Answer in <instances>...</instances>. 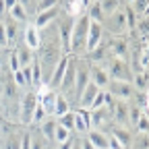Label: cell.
<instances>
[{"label": "cell", "instance_id": "6da1fadb", "mask_svg": "<svg viewBox=\"0 0 149 149\" xmlns=\"http://www.w3.org/2000/svg\"><path fill=\"white\" fill-rule=\"evenodd\" d=\"M89 17L81 15L74 19V25H72V33H70V56H77V54H85V44H87V31H89Z\"/></svg>", "mask_w": 149, "mask_h": 149}, {"label": "cell", "instance_id": "7a4b0ae2", "mask_svg": "<svg viewBox=\"0 0 149 149\" xmlns=\"http://www.w3.org/2000/svg\"><path fill=\"white\" fill-rule=\"evenodd\" d=\"M37 110V95L35 91L29 89L21 95V104H19V122L23 126H29L31 120H33V114Z\"/></svg>", "mask_w": 149, "mask_h": 149}, {"label": "cell", "instance_id": "3957f363", "mask_svg": "<svg viewBox=\"0 0 149 149\" xmlns=\"http://www.w3.org/2000/svg\"><path fill=\"white\" fill-rule=\"evenodd\" d=\"M108 68V74H110V81H124V83H130V77H133V72H130V66L126 60L122 58H114L110 62Z\"/></svg>", "mask_w": 149, "mask_h": 149}, {"label": "cell", "instance_id": "277c9868", "mask_svg": "<svg viewBox=\"0 0 149 149\" xmlns=\"http://www.w3.org/2000/svg\"><path fill=\"white\" fill-rule=\"evenodd\" d=\"M87 85H89V64L77 60V68H74V91H72V95L77 97V102H79L81 93Z\"/></svg>", "mask_w": 149, "mask_h": 149}, {"label": "cell", "instance_id": "5b68a950", "mask_svg": "<svg viewBox=\"0 0 149 149\" xmlns=\"http://www.w3.org/2000/svg\"><path fill=\"white\" fill-rule=\"evenodd\" d=\"M68 58H70V54H66V56H62V58L56 62V66L52 68V72H50V79H48V89L50 91H56L60 87V83H62V77H64V70H66V66H68Z\"/></svg>", "mask_w": 149, "mask_h": 149}, {"label": "cell", "instance_id": "8992f818", "mask_svg": "<svg viewBox=\"0 0 149 149\" xmlns=\"http://www.w3.org/2000/svg\"><path fill=\"white\" fill-rule=\"evenodd\" d=\"M74 68H77V56H70L68 58V66L64 70V77H62V83H60V95H70V93L74 91Z\"/></svg>", "mask_w": 149, "mask_h": 149}, {"label": "cell", "instance_id": "52a82bcc", "mask_svg": "<svg viewBox=\"0 0 149 149\" xmlns=\"http://www.w3.org/2000/svg\"><path fill=\"white\" fill-rule=\"evenodd\" d=\"M89 83H93L97 89H106L108 83H110V74H108V68L104 64H89Z\"/></svg>", "mask_w": 149, "mask_h": 149}, {"label": "cell", "instance_id": "ba28073f", "mask_svg": "<svg viewBox=\"0 0 149 149\" xmlns=\"http://www.w3.org/2000/svg\"><path fill=\"white\" fill-rule=\"evenodd\" d=\"M106 91H110L116 102L130 100V95H133V87H130V83H124V81H110Z\"/></svg>", "mask_w": 149, "mask_h": 149}, {"label": "cell", "instance_id": "9c48e42d", "mask_svg": "<svg viewBox=\"0 0 149 149\" xmlns=\"http://www.w3.org/2000/svg\"><path fill=\"white\" fill-rule=\"evenodd\" d=\"M102 35H104V25H100V23H89L85 52H91V50H95V48L102 44Z\"/></svg>", "mask_w": 149, "mask_h": 149}, {"label": "cell", "instance_id": "30bf717a", "mask_svg": "<svg viewBox=\"0 0 149 149\" xmlns=\"http://www.w3.org/2000/svg\"><path fill=\"white\" fill-rule=\"evenodd\" d=\"M106 21L110 25V31L112 33H116V35H122L126 31V17H124V8H118L114 15H110L106 17ZM104 21V23H106Z\"/></svg>", "mask_w": 149, "mask_h": 149}, {"label": "cell", "instance_id": "8fae6325", "mask_svg": "<svg viewBox=\"0 0 149 149\" xmlns=\"http://www.w3.org/2000/svg\"><path fill=\"white\" fill-rule=\"evenodd\" d=\"M40 29H37L33 23H29L27 27H25V33H23V37H25V46L31 50V52H37V48H40V42H42V37H40Z\"/></svg>", "mask_w": 149, "mask_h": 149}, {"label": "cell", "instance_id": "7c38bea8", "mask_svg": "<svg viewBox=\"0 0 149 149\" xmlns=\"http://www.w3.org/2000/svg\"><path fill=\"white\" fill-rule=\"evenodd\" d=\"M74 114V130L79 133H89L91 130V118H89V110L85 108H79L72 112Z\"/></svg>", "mask_w": 149, "mask_h": 149}, {"label": "cell", "instance_id": "4fadbf2b", "mask_svg": "<svg viewBox=\"0 0 149 149\" xmlns=\"http://www.w3.org/2000/svg\"><path fill=\"white\" fill-rule=\"evenodd\" d=\"M6 17H10L15 23L27 21V19H29V15H27V2H19V0H15L13 6L6 10Z\"/></svg>", "mask_w": 149, "mask_h": 149}, {"label": "cell", "instance_id": "5bb4252c", "mask_svg": "<svg viewBox=\"0 0 149 149\" xmlns=\"http://www.w3.org/2000/svg\"><path fill=\"white\" fill-rule=\"evenodd\" d=\"M58 6H54V8H50V10H46V13H37L35 15V19H33V25L37 27V29H46L48 25H52V21L56 19V15H58Z\"/></svg>", "mask_w": 149, "mask_h": 149}, {"label": "cell", "instance_id": "9a60e30c", "mask_svg": "<svg viewBox=\"0 0 149 149\" xmlns=\"http://www.w3.org/2000/svg\"><path fill=\"white\" fill-rule=\"evenodd\" d=\"M110 112L114 114V122H116L118 126H124V124L128 122V104H126V102H116L114 108H112Z\"/></svg>", "mask_w": 149, "mask_h": 149}, {"label": "cell", "instance_id": "2e32d148", "mask_svg": "<svg viewBox=\"0 0 149 149\" xmlns=\"http://www.w3.org/2000/svg\"><path fill=\"white\" fill-rule=\"evenodd\" d=\"M100 91H102V89H97L93 83H89V85L83 89L81 97H79V106H81V108H85V110H89V106L93 104V100H95V95H97Z\"/></svg>", "mask_w": 149, "mask_h": 149}, {"label": "cell", "instance_id": "e0dca14e", "mask_svg": "<svg viewBox=\"0 0 149 149\" xmlns=\"http://www.w3.org/2000/svg\"><path fill=\"white\" fill-rule=\"evenodd\" d=\"M85 137L95 149H108V135L102 133V130H89Z\"/></svg>", "mask_w": 149, "mask_h": 149}, {"label": "cell", "instance_id": "ac0fdd59", "mask_svg": "<svg viewBox=\"0 0 149 149\" xmlns=\"http://www.w3.org/2000/svg\"><path fill=\"white\" fill-rule=\"evenodd\" d=\"M110 48H112V54H114V58H122V60H126V50H128V46H126V40H124V37H116V40H112Z\"/></svg>", "mask_w": 149, "mask_h": 149}, {"label": "cell", "instance_id": "d6986e66", "mask_svg": "<svg viewBox=\"0 0 149 149\" xmlns=\"http://www.w3.org/2000/svg\"><path fill=\"white\" fill-rule=\"evenodd\" d=\"M54 130H56V118H46L40 124V135L46 141H54Z\"/></svg>", "mask_w": 149, "mask_h": 149}, {"label": "cell", "instance_id": "ffe728a7", "mask_svg": "<svg viewBox=\"0 0 149 149\" xmlns=\"http://www.w3.org/2000/svg\"><path fill=\"white\" fill-rule=\"evenodd\" d=\"M44 85V79H42V66L37 62V58L31 60V87H37L40 89Z\"/></svg>", "mask_w": 149, "mask_h": 149}, {"label": "cell", "instance_id": "44dd1931", "mask_svg": "<svg viewBox=\"0 0 149 149\" xmlns=\"http://www.w3.org/2000/svg\"><path fill=\"white\" fill-rule=\"evenodd\" d=\"M66 112H70V104H68V100L64 97V95H56V106H54V118H60V116H64Z\"/></svg>", "mask_w": 149, "mask_h": 149}, {"label": "cell", "instance_id": "7402d4cb", "mask_svg": "<svg viewBox=\"0 0 149 149\" xmlns=\"http://www.w3.org/2000/svg\"><path fill=\"white\" fill-rule=\"evenodd\" d=\"M106 116H108V110H106V108H100V110L89 112V118H91V130H93V128H97V130H100V126L106 122Z\"/></svg>", "mask_w": 149, "mask_h": 149}, {"label": "cell", "instance_id": "603a6c76", "mask_svg": "<svg viewBox=\"0 0 149 149\" xmlns=\"http://www.w3.org/2000/svg\"><path fill=\"white\" fill-rule=\"evenodd\" d=\"M130 87L135 91H147V72H135L130 77Z\"/></svg>", "mask_w": 149, "mask_h": 149}, {"label": "cell", "instance_id": "cb8c5ba5", "mask_svg": "<svg viewBox=\"0 0 149 149\" xmlns=\"http://www.w3.org/2000/svg\"><path fill=\"white\" fill-rule=\"evenodd\" d=\"M15 52H17V58H19V64H21V66H27V64H31V60L35 58V52H31L27 46L19 48V50H15Z\"/></svg>", "mask_w": 149, "mask_h": 149}, {"label": "cell", "instance_id": "d4e9b609", "mask_svg": "<svg viewBox=\"0 0 149 149\" xmlns=\"http://www.w3.org/2000/svg\"><path fill=\"white\" fill-rule=\"evenodd\" d=\"M4 31H6V40H8V46H13L17 42V23L13 21L10 17H6L4 21Z\"/></svg>", "mask_w": 149, "mask_h": 149}, {"label": "cell", "instance_id": "484cf974", "mask_svg": "<svg viewBox=\"0 0 149 149\" xmlns=\"http://www.w3.org/2000/svg\"><path fill=\"white\" fill-rule=\"evenodd\" d=\"M19 145H21V135L19 133H8L4 137L2 149H19Z\"/></svg>", "mask_w": 149, "mask_h": 149}, {"label": "cell", "instance_id": "4316f807", "mask_svg": "<svg viewBox=\"0 0 149 149\" xmlns=\"http://www.w3.org/2000/svg\"><path fill=\"white\" fill-rule=\"evenodd\" d=\"M87 56H89L91 64H102V62H104V58H106V48H102V44H100L95 50L87 52Z\"/></svg>", "mask_w": 149, "mask_h": 149}, {"label": "cell", "instance_id": "83f0119b", "mask_svg": "<svg viewBox=\"0 0 149 149\" xmlns=\"http://www.w3.org/2000/svg\"><path fill=\"white\" fill-rule=\"evenodd\" d=\"M100 6H102L104 17H110V15H114V13L120 8V2H116V0H102Z\"/></svg>", "mask_w": 149, "mask_h": 149}, {"label": "cell", "instance_id": "f1b7e54d", "mask_svg": "<svg viewBox=\"0 0 149 149\" xmlns=\"http://www.w3.org/2000/svg\"><path fill=\"white\" fill-rule=\"evenodd\" d=\"M112 137H114L122 147H126V145L130 143V135H128V130H126V128H122V126H116V128H114V135H112Z\"/></svg>", "mask_w": 149, "mask_h": 149}, {"label": "cell", "instance_id": "f546056e", "mask_svg": "<svg viewBox=\"0 0 149 149\" xmlns=\"http://www.w3.org/2000/svg\"><path fill=\"white\" fill-rule=\"evenodd\" d=\"M56 124H60V126H64L66 130H74V114L72 112H66L64 116H60V118H56Z\"/></svg>", "mask_w": 149, "mask_h": 149}, {"label": "cell", "instance_id": "4dcf8cb0", "mask_svg": "<svg viewBox=\"0 0 149 149\" xmlns=\"http://www.w3.org/2000/svg\"><path fill=\"white\" fill-rule=\"evenodd\" d=\"M70 139V130H66L64 126H60V124H56V130H54V141L56 143H64V141H68Z\"/></svg>", "mask_w": 149, "mask_h": 149}, {"label": "cell", "instance_id": "1f68e13d", "mask_svg": "<svg viewBox=\"0 0 149 149\" xmlns=\"http://www.w3.org/2000/svg\"><path fill=\"white\" fill-rule=\"evenodd\" d=\"M31 149H48V141L42 135H31Z\"/></svg>", "mask_w": 149, "mask_h": 149}, {"label": "cell", "instance_id": "d6a6232c", "mask_svg": "<svg viewBox=\"0 0 149 149\" xmlns=\"http://www.w3.org/2000/svg\"><path fill=\"white\" fill-rule=\"evenodd\" d=\"M147 126H149V120H147V110L141 114V118L137 120V130H139V135H145L147 133Z\"/></svg>", "mask_w": 149, "mask_h": 149}, {"label": "cell", "instance_id": "836d02e7", "mask_svg": "<svg viewBox=\"0 0 149 149\" xmlns=\"http://www.w3.org/2000/svg\"><path fill=\"white\" fill-rule=\"evenodd\" d=\"M13 83L17 85V89H25L27 87V83H25V77H23V72L21 70H17V72H13Z\"/></svg>", "mask_w": 149, "mask_h": 149}, {"label": "cell", "instance_id": "e575fe53", "mask_svg": "<svg viewBox=\"0 0 149 149\" xmlns=\"http://www.w3.org/2000/svg\"><path fill=\"white\" fill-rule=\"evenodd\" d=\"M54 6H58V2L56 0H42V2H37V13H46Z\"/></svg>", "mask_w": 149, "mask_h": 149}, {"label": "cell", "instance_id": "d590c367", "mask_svg": "<svg viewBox=\"0 0 149 149\" xmlns=\"http://www.w3.org/2000/svg\"><path fill=\"white\" fill-rule=\"evenodd\" d=\"M8 68H10V74L17 72V70H21V64H19V58H17V52H10V56H8Z\"/></svg>", "mask_w": 149, "mask_h": 149}, {"label": "cell", "instance_id": "8d00e7d4", "mask_svg": "<svg viewBox=\"0 0 149 149\" xmlns=\"http://www.w3.org/2000/svg\"><path fill=\"white\" fill-rule=\"evenodd\" d=\"M100 108H104V91H100L97 95H95L93 104L89 106V112H93V110H100Z\"/></svg>", "mask_w": 149, "mask_h": 149}, {"label": "cell", "instance_id": "74e56055", "mask_svg": "<svg viewBox=\"0 0 149 149\" xmlns=\"http://www.w3.org/2000/svg\"><path fill=\"white\" fill-rule=\"evenodd\" d=\"M19 149H31V133L21 135V145H19Z\"/></svg>", "mask_w": 149, "mask_h": 149}, {"label": "cell", "instance_id": "f35d334b", "mask_svg": "<svg viewBox=\"0 0 149 149\" xmlns=\"http://www.w3.org/2000/svg\"><path fill=\"white\" fill-rule=\"evenodd\" d=\"M21 72H23V77H25V83H27V87H31V64H27V66H21Z\"/></svg>", "mask_w": 149, "mask_h": 149}, {"label": "cell", "instance_id": "ab89813d", "mask_svg": "<svg viewBox=\"0 0 149 149\" xmlns=\"http://www.w3.org/2000/svg\"><path fill=\"white\" fill-rule=\"evenodd\" d=\"M8 40H6V31H4V23H0V48H6Z\"/></svg>", "mask_w": 149, "mask_h": 149}, {"label": "cell", "instance_id": "60d3db41", "mask_svg": "<svg viewBox=\"0 0 149 149\" xmlns=\"http://www.w3.org/2000/svg\"><path fill=\"white\" fill-rule=\"evenodd\" d=\"M79 147H81V149H95V147H93V145L87 141V137H83V139L79 141Z\"/></svg>", "mask_w": 149, "mask_h": 149}, {"label": "cell", "instance_id": "b9f144b4", "mask_svg": "<svg viewBox=\"0 0 149 149\" xmlns=\"http://www.w3.org/2000/svg\"><path fill=\"white\" fill-rule=\"evenodd\" d=\"M72 145H74V141H72V139H68V141L60 143V149H72Z\"/></svg>", "mask_w": 149, "mask_h": 149}, {"label": "cell", "instance_id": "7bdbcfd3", "mask_svg": "<svg viewBox=\"0 0 149 149\" xmlns=\"http://www.w3.org/2000/svg\"><path fill=\"white\" fill-rule=\"evenodd\" d=\"M0 17H6V4H4V0H0Z\"/></svg>", "mask_w": 149, "mask_h": 149}, {"label": "cell", "instance_id": "ee69618b", "mask_svg": "<svg viewBox=\"0 0 149 149\" xmlns=\"http://www.w3.org/2000/svg\"><path fill=\"white\" fill-rule=\"evenodd\" d=\"M72 149H81V147H79V141H74V145H72Z\"/></svg>", "mask_w": 149, "mask_h": 149}]
</instances>
